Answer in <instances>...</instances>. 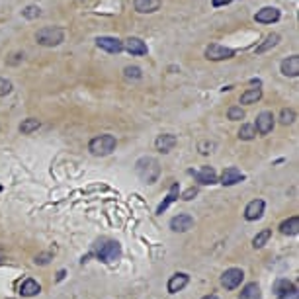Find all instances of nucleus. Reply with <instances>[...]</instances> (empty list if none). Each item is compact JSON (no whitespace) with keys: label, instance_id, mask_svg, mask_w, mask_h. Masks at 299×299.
<instances>
[{"label":"nucleus","instance_id":"cd10ccee","mask_svg":"<svg viewBox=\"0 0 299 299\" xmlns=\"http://www.w3.org/2000/svg\"><path fill=\"white\" fill-rule=\"evenodd\" d=\"M295 112L291 110V108H286V110H282V113H280V124L282 125H289L295 122Z\"/></svg>","mask_w":299,"mask_h":299},{"label":"nucleus","instance_id":"c756f323","mask_svg":"<svg viewBox=\"0 0 299 299\" xmlns=\"http://www.w3.org/2000/svg\"><path fill=\"white\" fill-rule=\"evenodd\" d=\"M124 75H125V78H129V80H139V78L143 76V73H141L139 67H125Z\"/></svg>","mask_w":299,"mask_h":299},{"label":"nucleus","instance_id":"20e7f679","mask_svg":"<svg viewBox=\"0 0 299 299\" xmlns=\"http://www.w3.org/2000/svg\"><path fill=\"white\" fill-rule=\"evenodd\" d=\"M96 256L102 262H115L122 258V247L115 241H104L96 247Z\"/></svg>","mask_w":299,"mask_h":299},{"label":"nucleus","instance_id":"72a5a7b5","mask_svg":"<svg viewBox=\"0 0 299 299\" xmlns=\"http://www.w3.org/2000/svg\"><path fill=\"white\" fill-rule=\"evenodd\" d=\"M278 299H299V293H297V287H289L287 291H284V293H280L278 295Z\"/></svg>","mask_w":299,"mask_h":299},{"label":"nucleus","instance_id":"f3484780","mask_svg":"<svg viewBox=\"0 0 299 299\" xmlns=\"http://www.w3.org/2000/svg\"><path fill=\"white\" fill-rule=\"evenodd\" d=\"M188 282H190V276L184 274V272H178V274H174L168 280V286L166 287H168L170 293H178V291H182L188 286Z\"/></svg>","mask_w":299,"mask_h":299},{"label":"nucleus","instance_id":"6e6552de","mask_svg":"<svg viewBox=\"0 0 299 299\" xmlns=\"http://www.w3.org/2000/svg\"><path fill=\"white\" fill-rule=\"evenodd\" d=\"M254 129H256V133H260V135H268V133L274 129V113H272V112L258 113Z\"/></svg>","mask_w":299,"mask_h":299},{"label":"nucleus","instance_id":"2f4dec72","mask_svg":"<svg viewBox=\"0 0 299 299\" xmlns=\"http://www.w3.org/2000/svg\"><path fill=\"white\" fill-rule=\"evenodd\" d=\"M22 14H24V18H27V20H34V18L41 16V10H39L38 6H27L25 10H22Z\"/></svg>","mask_w":299,"mask_h":299},{"label":"nucleus","instance_id":"dca6fc26","mask_svg":"<svg viewBox=\"0 0 299 299\" xmlns=\"http://www.w3.org/2000/svg\"><path fill=\"white\" fill-rule=\"evenodd\" d=\"M282 75L289 76V78L299 76V55H291L282 61Z\"/></svg>","mask_w":299,"mask_h":299},{"label":"nucleus","instance_id":"4c0bfd02","mask_svg":"<svg viewBox=\"0 0 299 299\" xmlns=\"http://www.w3.org/2000/svg\"><path fill=\"white\" fill-rule=\"evenodd\" d=\"M201 299H219V297H217L215 293H210V295H203V297H201Z\"/></svg>","mask_w":299,"mask_h":299},{"label":"nucleus","instance_id":"f8f14e48","mask_svg":"<svg viewBox=\"0 0 299 299\" xmlns=\"http://www.w3.org/2000/svg\"><path fill=\"white\" fill-rule=\"evenodd\" d=\"M264 207H266L264 199H252L249 205L245 207V219H247V221H256V219H260L262 213H264Z\"/></svg>","mask_w":299,"mask_h":299},{"label":"nucleus","instance_id":"58836bf2","mask_svg":"<svg viewBox=\"0 0 299 299\" xmlns=\"http://www.w3.org/2000/svg\"><path fill=\"white\" fill-rule=\"evenodd\" d=\"M0 190H2V186H0Z\"/></svg>","mask_w":299,"mask_h":299},{"label":"nucleus","instance_id":"0eeeda50","mask_svg":"<svg viewBox=\"0 0 299 299\" xmlns=\"http://www.w3.org/2000/svg\"><path fill=\"white\" fill-rule=\"evenodd\" d=\"M192 227H194V217L188 213H178L170 219V229L174 233H186Z\"/></svg>","mask_w":299,"mask_h":299},{"label":"nucleus","instance_id":"5701e85b","mask_svg":"<svg viewBox=\"0 0 299 299\" xmlns=\"http://www.w3.org/2000/svg\"><path fill=\"white\" fill-rule=\"evenodd\" d=\"M262 98V88H249L247 92L241 94V104H256Z\"/></svg>","mask_w":299,"mask_h":299},{"label":"nucleus","instance_id":"473e14b6","mask_svg":"<svg viewBox=\"0 0 299 299\" xmlns=\"http://www.w3.org/2000/svg\"><path fill=\"white\" fill-rule=\"evenodd\" d=\"M10 92H12V82L0 76V96H6V94H10Z\"/></svg>","mask_w":299,"mask_h":299},{"label":"nucleus","instance_id":"6ab92c4d","mask_svg":"<svg viewBox=\"0 0 299 299\" xmlns=\"http://www.w3.org/2000/svg\"><path fill=\"white\" fill-rule=\"evenodd\" d=\"M280 233H282V235H287V237L297 235L299 233V217L297 215H291L289 219L282 221V225H280Z\"/></svg>","mask_w":299,"mask_h":299},{"label":"nucleus","instance_id":"a211bd4d","mask_svg":"<svg viewBox=\"0 0 299 299\" xmlns=\"http://www.w3.org/2000/svg\"><path fill=\"white\" fill-rule=\"evenodd\" d=\"M162 0H133L135 10L141 14H153L161 8Z\"/></svg>","mask_w":299,"mask_h":299},{"label":"nucleus","instance_id":"7c9ffc66","mask_svg":"<svg viewBox=\"0 0 299 299\" xmlns=\"http://www.w3.org/2000/svg\"><path fill=\"white\" fill-rule=\"evenodd\" d=\"M227 117H229L231 122L243 119V117H245V110H243L241 106H233V108H229V112H227Z\"/></svg>","mask_w":299,"mask_h":299},{"label":"nucleus","instance_id":"39448f33","mask_svg":"<svg viewBox=\"0 0 299 299\" xmlns=\"http://www.w3.org/2000/svg\"><path fill=\"white\" fill-rule=\"evenodd\" d=\"M231 57H235V51L231 47H225L219 43H212L205 47V59H210V61H225Z\"/></svg>","mask_w":299,"mask_h":299},{"label":"nucleus","instance_id":"aec40b11","mask_svg":"<svg viewBox=\"0 0 299 299\" xmlns=\"http://www.w3.org/2000/svg\"><path fill=\"white\" fill-rule=\"evenodd\" d=\"M39 291H41V286H39L34 278L24 280V284L20 286V295L22 297H34V295H38Z\"/></svg>","mask_w":299,"mask_h":299},{"label":"nucleus","instance_id":"9b49d317","mask_svg":"<svg viewBox=\"0 0 299 299\" xmlns=\"http://www.w3.org/2000/svg\"><path fill=\"white\" fill-rule=\"evenodd\" d=\"M96 45L100 49L108 51V53H122L124 51V41L115 38H108V36H102V38L96 39Z\"/></svg>","mask_w":299,"mask_h":299},{"label":"nucleus","instance_id":"7ed1b4c3","mask_svg":"<svg viewBox=\"0 0 299 299\" xmlns=\"http://www.w3.org/2000/svg\"><path fill=\"white\" fill-rule=\"evenodd\" d=\"M65 39V32L57 25H47V27H41L38 34H36V41L43 47H57L59 43H63Z\"/></svg>","mask_w":299,"mask_h":299},{"label":"nucleus","instance_id":"f704fd0d","mask_svg":"<svg viewBox=\"0 0 299 299\" xmlns=\"http://www.w3.org/2000/svg\"><path fill=\"white\" fill-rule=\"evenodd\" d=\"M199 153H201V155H210V153H213V149H215V143H207V141H201V143H199Z\"/></svg>","mask_w":299,"mask_h":299},{"label":"nucleus","instance_id":"f03ea898","mask_svg":"<svg viewBox=\"0 0 299 299\" xmlns=\"http://www.w3.org/2000/svg\"><path fill=\"white\" fill-rule=\"evenodd\" d=\"M115 145H117V141L113 135H98V137H94L90 143H88V151L94 155V157H108V155H112L113 151H115Z\"/></svg>","mask_w":299,"mask_h":299},{"label":"nucleus","instance_id":"2eb2a0df","mask_svg":"<svg viewBox=\"0 0 299 299\" xmlns=\"http://www.w3.org/2000/svg\"><path fill=\"white\" fill-rule=\"evenodd\" d=\"M176 143H178V139H176V135H172V133H164V135H159L157 137V141H155V147H157V151L159 153H170V151L176 147Z\"/></svg>","mask_w":299,"mask_h":299},{"label":"nucleus","instance_id":"4be33fe9","mask_svg":"<svg viewBox=\"0 0 299 299\" xmlns=\"http://www.w3.org/2000/svg\"><path fill=\"white\" fill-rule=\"evenodd\" d=\"M178 190H180V188H178V184H172V188H170V192H168V196H166V198H164V201H162L161 205L157 207V213L166 212V210H168V207H170V205L174 203L176 199H178Z\"/></svg>","mask_w":299,"mask_h":299},{"label":"nucleus","instance_id":"393cba45","mask_svg":"<svg viewBox=\"0 0 299 299\" xmlns=\"http://www.w3.org/2000/svg\"><path fill=\"white\" fill-rule=\"evenodd\" d=\"M280 43V36L278 34H270V36H266L264 39V43H260L258 47H256V53H266L268 49H272Z\"/></svg>","mask_w":299,"mask_h":299},{"label":"nucleus","instance_id":"412c9836","mask_svg":"<svg viewBox=\"0 0 299 299\" xmlns=\"http://www.w3.org/2000/svg\"><path fill=\"white\" fill-rule=\"evenodd\" d=\"M260 297H262V291H260V286L256 282L247 284V286L241 289V295H238V299H260Z\"/></svg>","mask_w":299,"mask_h":299},{"label":"nucleus","instance_id":"a878e982","mask_svg":"<svg viewBox=\"0 0 299 299\" xmlns=\"http://www.w3.org/2000/svg\"><path fill=\"white\" fill-rule=\"evenodd\" d=\"M270 237H272V231L270 229H262L260 233H256V237L252 238V247L254 249H262L270 241Z\"/></svg>","mask_w":299,"mask_h":299},{"label":"nucleus","instance_id":"4468645a","mask_svg":"<svg viewBox=\"0 0 299 299\" xmlns=\"http://www.w3.org/2000/svg\"><path fill=\"white\" fill-rule=\"evenodd\" d=\"M245 180V174L235 168V166H229V168H225L223 174H221V184L223 186H235L238 182H243Z\"/></svg>","mask_w":299,"mask_h":299},{"label":"nucleus","instance_id":"bb28decb","mask_svg":"<svg viewBox=\"0 0 299 299\" xmlns=\"http://www.w3.org/2000/svg\"><path fill=\"white\" fill-rule=\"evenodd\" d=\"M254 137H256L254 125H250V124L241 125V129H238V139H243V141H252Z\"/></svg>","mask_w":299,"mask_h":299},{"label":"nucleus","instance_id":"f257e3e1","mask_svg":"<svg viewBox=\"0 0 299 299\" xmlns=\"http://www.w3.org/2000/svg\"><path fill=\"white\" fill-rule=\"evenodd\" d=\"M135 170H137L139 178L145 182V184H155L161 176V166L159 161L153 159V157H143L135 162Z\"/></svg>","mask_w":299,"mask_h":299},{"label":"nucleus","instance_id":"c9c22d12","mask_svg":"<svg viewBox=\"0 0 299 299\" xmlns=\"http://www.w3.org/2000/svg\"><path fill=\"white\" fill-rule=\"evenodd\" d=\"M196 196H198V188L192 186V188H188L186 192L182 194V199H186V201H190V199H194Z\"/></svg>","mask_w":299,"mask_h":299},{"label":"nucleus","instance_id":"ddd939ff","mask_svg":"<svg viewBox=\"0 0 299 299\" xmlns=\"http://www.w3.org/2000/svg\"><path fill=\"white\" fill-rule=\"evenodd\" d=\"M124 49L131 55H147V43L141 38H127L124 41Z\"/></svg>","mask_w":299,"mask_h":299},{"label":"nucleus","instance_id":"c85d7f7f","mask_svg":"<svg viewBox=\"0 0 299 299\" xmlns=\"http://www.w3.org/2000/svg\"><path fill=\"white\" fill-rule=\"evenodd\" d=\"M289 287H293V284L289 282V280H286V278H282V280H278L274 284V295L278 297L280 293H284V291H287Z\"/></svg>","mask_w":299,"mask_h":299},{"label":"nucleus","instance_id":"1a4fd4ad","mask_svg":"<svg viewBox=\"0 0 299 299\" xmlns=\"http://www.w3.org/2000/svg\"><path fill=\"white\" fill-rule=\"evenodd\" d=\"M190 174L198 180V184H203V186H212V184L217 182V172L213 170L212 166H201L198 172L190 170Z\"/></svg>","mask_w":299,"mask_h":299},{"label":"nucleus","instance_id":"e433bc0d","mask_svg":"<svg viewBox=\"0 0 299 299\" xmlns=\"http://www.w3.org/2000/svg\"><path fill=\"white\" fill-rule=\"evenodd\" d=\"M233 0H212V4L215 8H219V6H225V4H231Z\"/></svg>","mask_w":299,"mask_h":299},{"label":"nucleus","instance_id":"423d86ee","mask_svg":"<svg viewBox=\"0 0 299 299\" xmlns=\"http://www.w3.org/2000/svg\"><path fill=\"white\" fill-rule=\"evenodd\" d=\"M245 280V272L241 270V268H229V270H225L223 276H221V286L225 289H235V287L241 286V282Z\"/></svg>","mask_w":299,"mask_h":299},{"label":"nucleus","instance_id":"b1692460","mask_svg":"<svg viewBox=\"0 0 299 299\" xmlns=\"http://www.w3.org/2000/svg\"><path fill=\"white\" fill-rule=\"evenodd\" d=\"M39 127H41V122H39V119H36V117H27V119H24V122L20 124V131H22L24 135H29V133L38 131Z\"/></svg>","mask_w":299,"mask_h":299},{"label":"nucleus","instance_id":"9d476101","mask_svg":"<svg viewBox=\"0 0 299 299\" xmlns=\"http://www.w3.org/2000/svg\"><path fill=\"white\" fill-rule=\"evenodd\" d=\"M280 10L278 8H274V6H266V8H262V10H258V12L254 14V20L256 22H260V24H274V22H278L280 20Z\"/></svg>","mask_w":299,"mask_h":299}]
</instances>
